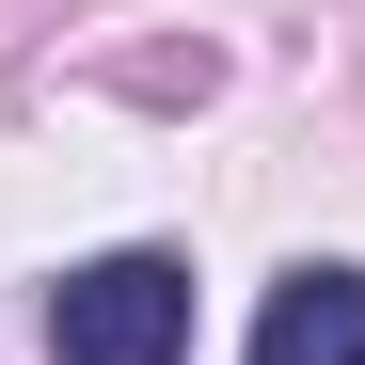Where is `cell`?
Instances as JSON below:
<instances>
[{
    "label": "cell",
    "mask_w": 365,
    "mask_h": 365,
    "mask_svg": "<svg viewBox=\"0 0 365 365\" xmlns=\"http://www.w3.org/2000/svg\"><path fill=\"white\" fill-rule=\"evenodd\" d=\"M48 349L64 365H191V270L175 255H96L48 286Z\"/></svg>",
    "instance_id": "1"
},
{
    "label": "cell",
    "mask_w": 365,
    "mask_h": 365,
    "mask_svg": "<svg viewBox=\"0 0 365 365\" xmlns=\"http://www.w3.org/2000/svg\"><path fill=\"white\" fill-rule=\"evenodd\" d=\"M255 365H365V270H286L255 318Z\"/></svg>",
    "instance_id": "2"
}]
</instances>
